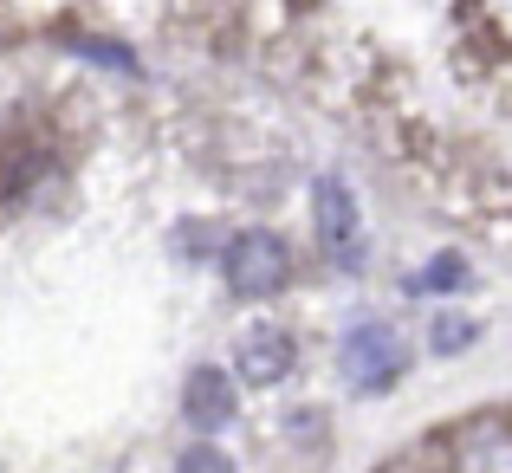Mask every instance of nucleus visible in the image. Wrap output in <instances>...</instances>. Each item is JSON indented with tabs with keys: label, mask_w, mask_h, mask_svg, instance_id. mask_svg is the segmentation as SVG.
I'll return each instance as SVG.
<instances>
[{
	"label": "nucleus",
	"mask_w": 512,
	"mask_h": 473,
	"mask_svg": "<svg viewBox=\"0 0 512 473\" xmlns=\"http://www.w3.org/2000/svg\"><path fill=\"white\" fill-rule=\"evenodd\" d=\"M221 266H227V286H234L240 299H273V292H286V279H292V253H286V240H279V234H240V240H227Z\"/></svg>",
	"instance_id": "f257e3e1"
},
{
	"label": "nucleus",
	"mask_w": 512,
	"mask_h": 473,
	"mask_svg": "<svg viewBox=\"0 0 512 473\" xmlns=\"http://www.w3.org/2000/svg\"><path fill=\"white\" fill-rule=\"evenodd\" d=\"M312 208H318V240H325L331 266H363V214H357V195H350L338 175H318Z\"/></svg>",
	"instance_id": "f03ea898"
},
{
	"label": "nucleus",
	"mask_w": 512,
	"mask_h": 473,
	"mask_svg": "<svg viewBox=\"0 0 512 473\" xmlns=\"http://www.w3.org/2000/svg\"><path fill=\"white\" fill-rule=\"evenodd\" d=\"M344 370H350V389H363V396H376V389H389L402 376V337L389 331V324H357V331L344 337Z\"/></svg>",
	"instance_id": "7ed1b4c3"
},
{
	"label": "nucleus",
	"mask_w": 512,
	"mask_h": 473,
	"mask_svg": "<svg viewBox=\"0 0 512 473\" xmlns=\"http://www.w3.org/2000/svg\"><path fill=\"white\" fill-rule=\"evenodd\" d=\"M448 473H512V422L506 415H480V422L454 428Z\"/></svg>",
	"instance_id": "20e7f679"
},
{
	"label": "nucleus",
	"mask_w": 512,
	"mask_h": 473,
	"mask_svg": "<svg viewBox=\"0 0 512 473\" xmlns=\"http://www.w3.org/2000/svg\"><path fill=\"white\" fill-rule=\"evenodd\" d=\"M234 370H240V383H253V389L279 383V376L292 370V337L286 331H266V324H260V331H247V337H240V363H234Z\"/></svg>",
	"instance_id": "39448f33"
},
{
	"label": "nucleus",
	"mask_w": 512,
	"mask_h": 473,
	"mask_svg": "<svg viewBox=\"0 0 512 473\" xmlns=\"http://www.w3.org/2000/svg\"><path fill=\"white\" fill-rule=\"evenodd\" d=\"M182 402H188V422H195V428H221L227 415H234V383H227L214 363H201V370L188 376Z\"/></svg>",
	"instance_id": "423d86ee"
},
{
	"label": "nucleus",
	"mask_w": 512,
	"mask_h": 473,
	"mask_svg": "<svg viewBox=\"0 0 512 473\" xmlns=\"http://www.w3.org/2000/svg\"><path fill=\"white\" fill-rule=\"evenodd\" d=\"M415 286H422V292H448V286H467V266L454 260V253H441V260L428 266V273L415 279Z\"/></svg>",
	"instance_id": "0eeeda50"
},
{
	"label": "nucleus",
	"mask_w": 512,
	"mask_h": 473,
	"mask_svg": "<svg viewBox=\"0 0 512 473\" xmlns=\"http://www.w3.org/2000/svg\"><path fill=\"white\" fill-rule=\"evenodd\" d=\"M461 344H474V324H467V318H435V350H441V357L461 350Z\"/></svg>",
	"instance_id": "6e6552de"
},
{
	"label": "nucleus",
	"mask_w": 512,
	"mask_h": 473,
	"mask_svg": "<svg viewBox=\"0 0 512 473\" xmlns=\"http://www.w3.org/2000/svg\"><path fill=\"white\" fill-rule=\"evenodd\" d=\"M182 473H234V461L221 448H195V454H182Z\"/></svg>",
	"instance_id": "1a4fd4ad"
}]
</instances>
